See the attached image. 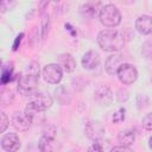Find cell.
Returning a JSON list of instances; mask_svg holds the SVG:
<instances>
[{
    "instance_id": "6da1fadb",
    "label": "cell",
    "mask_w": 152,
    "mask_h": 152,
    "mask_svg": "<svg viewBox=\"0 0 152 152\" xmlns=\"http://www.w3.org/2000/svg\"><path fill=\"white\" fill-rule=\"evenodd\" d=\"M125 34L119 30H102L97 33V43L103 51H120L125 46Z\"/></svg>"
},
{
    "instance_id": "7a4b0ae2",
    "label": "cell",
    "mask_w": 152,
    "mask_h": 152,
    "mask_svg": "<svg viewBox=\"0 0 152 152\" xmlns=\"http://www.w3.org/2000/svg\"><path fill=\"white\" fill-rule=\"evenodd\" d=\"M39 81V65L32 62L27 65L26 70L18 78V91L24 96H31Z\"/></svg>"
},
{
    "instance_id": "3957f363",
    "label": "cell",
    "mask_w": 152,
    "mask_h": 152,
    "mask_svg": "<svg viewBox=\"0 0 152 152\" xmlns=\"http://www.w3.org/2000/svg\"><path fill=\"white\" fill-rule=\"evenodd\" d=\"M52 104V99L49 95L45 94H33L31 95V100L28 101L25 112L28 113L32 119L34 120V115L37 113L40 112H45L46 109H49Z\"/></svg>"
},
{
    "instance_id": "277c9868",
    "label": "cell",
    "mask_w": 152,
    "mask_h": 152,
    "mask_svg": "<svg viewBox=\"0 0 152 152\" xmlns=\"http://www.w3.org/2000/svg\"><path fill=\"white\" fill-rule=\"evenodd\" d=\"M100 21L106 27H115L121 23V13L114 5H104L100 10Z\"/></svg>"
},
{
    "instance_id": "5b68a950",
    "label": "cell",
    "mask_w": 152,
    "mask_h": 152,
    "mask_svg": "<svg viewBox=\"0 0 152 152\" xmlns=\"http://www.w3.org/2000/svg\"><path fill=\"white\" fill-rule=\"evenodd\" d=\"M116 75L119 81L125 84V86H129L132 83H134L138 78V70L133 64L129 63H122L119 69L116 70Z\"/></svg>"
},
{
    "instance_id": "8992f818",
    "label": "cell",
    "mask_w": 152,
    "mask_h": 152,
    "mask_svg": "<svg viewBox=\"0 0 152 152\" xmlns=\"http://www.w3.org/2000/svg\"><path fill=\"white\" fill-rule=\"evenodd\" d=\"M42 74H43V78L45 80V82H48L50 84L59 83L62 77H63V70L57 63L46 64L44 66Z\"/></svg>"
},
{
    "instance_id": "52a82bcc",
    "label": "cell",
    "mask_w": 152,
    "mask_h": 152,
    "mask_svg": "<svg viewBox=\"0 0 152 152\" xmlns=\"http://www.w3.org/2000/svg\"><path fill=\"white\" fill-rule=\"evenodd\" d=\"M11 122H12V125H13V127L15 129H18V131H27L31 127V125L33 122V119L25 110L24 112H15L11 118Z\"/></svg>"
},
{
    "instance_id": "ba28073f",
    "label": "cell",
    "mask_w": 152,
    "mask_h": 152,
    "mask_svg": "<svg viewBox=\"0 0 152 152\" xmlns=\"http://www.w3.org/2000/svg\"><path fill=\"white\" fill-rule=\"evenodd\" d=\"M84 132H86V135L90 140H93V141H99L104 135V128H103V126L99 121H95V120L88 121L86 124Z\"/></svg>"
},
{
    "instance_id": "9c48e42d",
    "label": "cell",
    "mask_w": 152,
    "mask_h": 152,
    "mask_svg": "<svg viewBox=\"0 0 152 152\" xmlns=\"http://www.w3.org/2000/svg\"><path fill=\"white\" fill-rule=\"evenodd\" d=\"M94 99L99 106H109L113 101V93L108 86H99L94 91Z\"/></svg>"
},
{
    "instance_id": "30bf717a",
    "label": "cell",
    "mask_w": 152,
    "mask_h": 152,
    "mask_svg": "<svg viewBox=\"0 0 152 152\" xmlns=\"http://www.w3.org/2000/svg\"><path fill=\"white\" fill-rule=\"evenodd\" d=\"M81 64L87 70H93L99 66L100 64V55L95 50H89L86 52L81 59Z\"/></svg>"
},
{
    "instance_id": "8fae6325",
    "label": "cell",
    "mask_w": 152,
    "mask_h": 152,
    "mask_svg": "<svg viewBox=\"0 0 152 152\" xmlns=\"http://www.w3.org/2000/svg\"><path fill=\"white\" fill-rule=\"evenodd\" d=\"M1 147L5 151L13 152L20 148V140L15 133H7L1 139Z\"/></svg>"
},
{
    "instance_id": "7c38bea8",
    "label": "cell",
    "mask_w": 152,
    "mask_h": 152,
    "mask_svg": "<svg viewBox=\"0 0 152 152\" xmlns=\"http://www.w3.org/2000/svg\"><path fill=\"white\" fill-rule=\"evenodd\" d=\"M38 147H39L40 151H53V150H56L57 142H56L53 132H44V134L39 139Z\"/></svg>"
},
{
    "instance_id": "4fadbf2b",
    "label": "cell",
    "mask_w": 152,
    "mask_h": 152,
    "mask_svg": "<svg viewBox=\"0 0 152 152\" xmlns=\"http://www.w3.org/2000/svg\"><path fill=\"white\" fill-rule=\"evenodd\" d=\"M124 57L119 53H114V55H110L107 59H106V63H104V69L107 71V74L109 75H116V70L119 69V66L124 63Z\"/></svg>"
},
{
    "instance_id": "5bb4252c",
    "label": "cell",
    "mask_w": 152,
    "mask_h": 152,
    "mask_svg": "<svg viewBox=\"0 0 152 152\" xmlns=\"http://www.w3.org/2000/svg\"><path fill=\"white\" fill-rule=\"evenodd\" d=\"M57 62H58L57 64L65 72H72L76 68V61L70 53H61L57 57Z\"/></svg>"
},
{
    "instance_id": "9a60e30c",
    "label": "cell",
    "mask_w": 152,
    "mask_h": 152,
    "mask_svg": "<svg viewBox=\"0 0 152 152\" xmlns=\"http://www.w3.org/2000/svg\"><path fill=\"white\" fill-rule=\"evenodd\" d=\"M135 28L139 33L144 34V36H147L151 33L152 31V26H151V17L147 15V14H144V15H140L135 20Z\"/></svg>"
},
{
    "instance_id": "2e32d148",
    "label": "cell",
    "mask_w": 152,
    "mask_h": 152,
    "mask_svg": "<svg viewBox=\"0 0 152 152\" xmlns=\"http://www.w3.org/2000/svg\"><path fill=\"white\" fill-rule=\"evenodd\" d=\"M99 5H100L99 1L90 0V1L86 2V4L81 7L80 12H81V14H82L83 17H86V18H94V17L96 15V13H97Z\"/></svg>"
},
{
    "instance_id": "e0dca14e",
    "label": "cell",
    "mask_w": 152,
    "mask_h": 152,
    "mask_svg": "<svg viewBox=\"0 0 152 152\" xmlns=\"http://www.w3.org/2000/svg\"><path fill=\"white\" fill-rule=\"evenodd\" d=\"M134 140H135V133L132 129H124L120 131L118 134V141L122 146L129 147L134 142Z\"/></svg>"
},
{
    "instance_id": "ac0fdd59",
    "label": "cell",
    "mask_w": 152,
    "mask_h": 152,
    "mask_svg": "<svg viewBox=\"0 0 152 152\" xmlns=\"http://www.w3.org/2000/svg\"><path fill=\"white\" fill-rule=\"evenodd\" d=\"M14 80V74H13V66L12 65H6V68L2 70V74L0 76V84L5 86L8 82Z\"/></svg>"
},
{
    "instance_id": "d6986e66",
    "label": "cell",
    "mask_w": 152,
    "mask_h": 152,
    "mask_svg": "<svg viewBox=\"0 0 152 152\" xmlns=\"http://www.w3.org/2000/svg\"><path fill=\"white\" fill-rule=\"evenodd\" d=\"M13 97H14V95L11 89L5 88V89L0 90V104H2V106L10 104L13 101Z\"/></svg>"
},
{
    "instance_id": "ffe728a7",
    "label": "cell",
    "mask_w": 152,
    "mask_h": 152,
    "mask_svg": "<svg viewBox=\"0 0 152 152\" xmlns=\"http://www.w3.org/2000/svg\"><path fill=\"white\" fill-rule=\"evenodd\" d=\"M17 5V0H0V13L12 11Z\"/></svg>"
},
{
    "instance_id": "44dd1931",
    "label": "cell",
    "mask_w": 152,
    "mask_h": 152,
    "mask_svg": "<svg viewBox=\"0 0 152 152\" xmlns=\"http://www.w3.org/2000/svg\"><path fill=\"white\" fill-rule=\"evenodd\" d=\"M125 118H126V109L124 107L119 108L114 114H113V122L114 124H119V122H122L125 121Z\"/></svg>"
},
{
    "instance_id": "7402d4cb",
    "label": "cell",
    "mask_w": 152,
    "mask_h": 152,
    "mask_svg": "<svg viewBox=\"0 0 152 152\" xmlns=\"http://www.w3.org/2000/svg\"><path fill=\"white\" fill-rule=\"evenodd\" d=\"M148 104H150L148 96H146L144 94H139L137 96V107H138V109H142V108L147 107Z\"/></svg>"
},
{
    "instance_id": "603a6c76",
    "label": "cell",
    "mask_w": 152,
    "mask_h": 152,
    "mask_svg": "<svg viewBox=\"0 0 152 152\" xmlns=\"http://www.w3.org/2000/svg\"><path fill=\"white\" fill-rule=\"evenodd\" d=\"M8 125H10L8 116L2 110H0V133H4L7 129Z\"/></svg>"
},
{
    "instance_id": "cb8c5ba5",
    "label": "cell",
    "mask_w": 152,
    "mask_h": 152,
    "mask_svg": "<svg viewBox=\"0 0 152 152\" xmlns=\"http://www.w3.org/2000/svg\"><path fill=\"white\" fill-rule=\"evenodd\" d=\"M141 53L142 56L146 58V59H150L151 58V55H152V49H151V42L147 40L142 45V50H141Z\"/></svg>"
},
{
    "instance_id": "d4e9b609",
    "label": "cell",
    "mask_w": 152,
    "mask_h": 152,
    "mask_svg": "<svg viewBox=\"0 0 152 152\" xmlns=\"http://www.w3.org/2000/svg\"><path fill=\"white\" fill-rule=\"evenodd\" d=\"M142 126L146 131H151L152 129V114L147 113L144 118H142Z\"/></svg>"
},
{
    "instance_id": "484cf974",
    "label": "cell",
    "mask_w": 152,
    "mask_h": 152,
    "mask_svg": "<svg viewBox=\"0 0 152 152\" xmlns=\"http://www.w3.org/2000/svg\"><path fill=\"white\" fill-rule=\"evenodd\" d=\"M49 31V17H43V20H42V38H44L46 36Z\"/></svg>"
},
{
    "instance_id": "4316f807",
    "label": "cell",
    "mask_w": 152,
    "mask_h": 152,
    "mask_svg": "<svg viewBox=\"0 0 152 152\" xmlns=\"http://www.w3.org/2000/svg\"><path fill=\"white\" fill-rule=\"evenodd\" d=\"M116 100L119 102H124V101H127L128 100V91L125 90V89H120L116 94Z\"/></svg>"
},
{
    "instance_id": "83f0119b",
    "label": "cell",
    "mask_w": 152,
    "mask_h": 152,
    "mask_svg": "<svg viewBox=\"0 0 152 152\" xmlns=\"http://www.w3.org/2000/svg\"><path fill=\"white\" fill-rule=\"evenodd\" d=\"M23 37H24V32H20V33L15 37V40H14L13 46H12V50H13V51H17V50H18V48H19V45H20V43H21Z\"/></svg>"
},
{
    "instance_id": "f1b7e54d",
    "label": "cell",
    "mask_w": 152,
    "mask_h": 152,
    "mask_svg": "<svg viewBox=\"0 0 152 152\" xmlns=\"http://www.w3.org/2000/svg\"><path fill=\"white\" fill-rule=\"evenodd\" d=\"M89 151H103V147L100 145V142L95 141V142L89 147Z\"/></svg>"
},
{
    "instance_id": "f546056e",
    "label": "cell",
    "mask_w": 152,
    "mask_h": 152,
    "mask_svg": "<svg viewBox=\"0 0 152 152\" xmlns=\"http://www.w3.org/2000/svg\"><path fill=\"white\" fill-rule=\"evenodd\" d=\"M110 151L112 152H114V151H128V152H131L132 150H131V147H127V146H114V147H112L110 148Z\"/></svg>"
},
{
    "instance_id": "4dcf8cb0",
    "label": "cell",
    "mask_w": 152,
    "mask_h": 152,
    "mask_svg": "<svg viewBox=\"0 0 152 152\" xmlns=\"http://www.w3.org/2000/svg\"><path fill=\"white\" fill-rule=\"evenodd\" d=\"M148 146H150V148L152 150V138L148 139Z\"/></svg>"
},
{
    "instance_id": "1f68e13d",
    "label": "cell",
    "mask_w": 152,
    "mask_h": 152,
    "mask_svg": "<svg viewBox=\"0 0 152 152\" xmlns=\"http://www.w3.org/2000/svg\"><path fill=\"white\" fill-rule=\"evenodd\" d=\"M55 1H56V2H57V1H59V0H55Z\"/></svg>"
},
{
    "instance_id": "d6a6232c",
    "label": "cell",
    "mask_w": 152,
    "mask_h": 152,
    "mask_svg": "<svg viewBox=\"0 0 152 152\" xmlns=\"http://www.w3.org/2000/svg\"><path fill=\"white\" fill-rule=\"evenodd\" d=\"M0 64H1V61H0Z\"/></svg>"
}]
</instances>
